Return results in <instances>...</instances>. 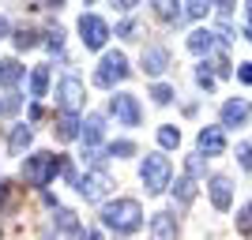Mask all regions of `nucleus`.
Wrapping results in <instances>:
<instances>
[{
	"mask_svg": "<svg viewBox=\"0 0 252 240\" xmlns=\"http://www.w3.org/2000/svg\"><path fill=\"white\" fill-rule=\"evenodd\" d=\"M102 221H105V229H113V233H136L139 225H143V210H139L136 199H117V203H105L102 210Z\"/></svg>",
	"mask_w": 252,
	"mask_h": 240,
	"instance_id": "1",
	"label": "nucleus"
},
{
	"mask_svg": "<svg viewBox=\"0 0 252 240\" xmlns=\"http://www.w3.org/2000/svg\"><path fill=\"white\" fill-rule=\"evenodd\" d=\"M64 165H68L64 158L45 154V150H42V154H31V158H27V165H23V180H27L31 188H45L57 173H64Z\"/></svg>",
	"mask_w": 252,
	"mask_h": 240,
	"instance_id": "2",
	"label": "nucleus"
},
{
	"mask_svg": "<svg viewBox=\"0 0 252 240\" xmlns=\"http://www.w3.org/2000/svg\"><path fill=\"white\" fill-rule=\"evenodd\" d=\"M139 177H143V184H147V195L166 191L169 188V158L147 154V158H143V165H139Z\"/></svg>",
	"mask_w": 252,
	"mask_h": 240,
	"instance_id": "3",
	"label": "nucleus"
},
{
	"mask_svg": "<svg viewBox=\"0 0 252 240\" xmlns=\"http://www.w3.org/2000/svg\"><path fill=\"white\" fill-rule=\"evenodd\" d=\"M121 79H128V56L125 53H105L94 72V86H113Z\"/></svg>",
	"mask_w": 252,
	"mask_h": 240,
	"instance_id": "4",
	"label": "nucleus"
},
{
	"mask_svg": "<svg viewBox=\"0 0 252 240\" xmlns=\"http://www.w3.org/2000/svg\"><path fill=\"white\" fill-rule=\"evenodd\" d=\"M75 188H79V195H83L87 203H98V199H105V191L113 188V184H109V177H105L102 169H94V173H87V177L75 180Z\"/></svg>",
	"mask_w": 252,
	"mask_h": 240,
	"instance_id": "5",
	"label": "nucleus"
},
{
	"mask_svg": "<svg viewBox=\"0 0 252 240\" xmlns=\"http://www.w3.org/2000/svg\"><path fill=\"white\" fill-rule=\"evenodd\" d=\"M79 34H83L87 49H102L105 38H109V27H105L98 15H83V19H79Z\"/></svg>",
	"mask_w": 252,
	"mask_h": 240,
	"instance_id": "6",
	"label": "nucleus"
},
{
	"mask_svg": "<svg viewBox=\"0 0 252 240\" xmlns=\"http://www.w3.org/2000/svg\"><path fill=\"white\" fill-rule=\"evenodd\" d=\"M109 109H113V116L121 120V124H128V128H136L139 116H143V113H139V102L132 94H117L113 102H109Z\"/></svg>",
	"mask_w": 252,
	"mask_h": 240,
	"instance_id": "7",
	"label": "nucleus"
},
{
	"mask_svg": "<svg viewBox=\"0 0 252 240\" xmlns=\"http://www.w3.org/2000/svg\"><path fill=\"white\" fill-rule=\"evenodd\" d=\"M57 98H61L64 113H75V109L83 105V83H79L75 75H68V79H61V90H57Z\"/></svg>",
	"mask_w": 252,
	"mask_h": 240,
	"instance_id": "8",
	"label": "nucleus"
},
{
	"mask_svg": "<svg viewBox=\"0 0 252 240\" xmlns=\"http://www.w3.org/2000/svg\"><path fill=\"white\" fill-rule=\"evenodd\" d=\"M252 116V105H249V98H233V102H226L222 105V124L226 128H241L245 120Z\"/></svg>",
	"mask_w": 252,
	"mask_h": 240,
	"instance_id": "9",
	"label": "nucleus"
},
{
	"mask_svg": "<svg viewBox=\"0 0 252 240\" xmlns=\"http://www.w3.org/2000/svg\"><path fill=\"white\" fill-rule=\"evenodd\" d=\"M169 68V53L162 49V45H147L143 49V72L147 75H162Z\"/></svg>",
	"mask_w": 252,
	"mask_h": 240,
	"instance_id": "10",
	"label": "nucleus"
},
{
	"mask_svg": "<svg viewBox=\"0 0 252 240\" xmlns=\"http://www.w3.org/2000/svg\"><path fill=\"white\" fill-rule=\"evenodd\" d=\"M230 199H233L230 180L226 177H211V203H215V210H230Z\"/></svg>",
	"mask_w": 252,
	"mask_h": 240,
	"instance_id": "11",
	"label": "nucleus"
},
{
	"mask_svg": "<svg viewBox=\"0 0 252 240\" xmlns=\"http://www.w3.org/2000/svg\"><path fill=\"white\" fill-rule=\"evenodd\" d=\"M151 229H155L158 240H177V221H173V214H166V210L151 218Z\"/></svg>",
	"mask_w": 252,
	"mask_h": 240,
	"instance_id": "12",
	"label": "nucleus"
},
{
	"mask_svg": "<svg viewBox=\"0 0 252 240\" xmlns=\"http://www.w3.org/2000/svg\"><path fill=\"white\" fill-rule=\"evenodd\" d=\"M226 150V139H222L219 128H203L200 132V154H222Z\"/></svg>",
	"mask_w": 252,
	"mask_h": 240,
	"instance_id": "13",
	"label": "nucleus"
},
{
	"mask_svg": "<svg viewBox=\"0 0 252 240\" xmlns=\"http://www.w3.org/2000/svg\"><path fill=\"white\" fill-rule=\"evenodd\" d=\"M215 45H219V34H215V30H192L189 34V49L200 53V56H203V53H211Z\"/></svg>",
	"mask_w": 252,
	"mask_h": 240,
	"instance_id": "14",
	"label": "nucleus"
},
{
	"mask_svg": "<svg viewBox=\"0 0 252 240\" xmlns=\"http://www.w3.org/2000/svg\"><path fill=\"white\" fill-rule=\"evenodd\" d=\"M79 128H83V124L75 120V113H64L61 120H57V128H53V135L61 139V143H72V139L79 135Z\"/></svg>",
	"mask_w": 252,
	"mask_h": 240,
	"instance_id": "15",
	"label": "nucleus"
},
{
	"mask_svg": "<svg viewBox=\"0 0 252 240\" xmlns=\"http://www.w3.org/2000/svg\"><path fill=\"white\" fill-rule=\"evenodd\" d=\"M31 139H34L31 124H15V128H11V139H8V150H11V154H23V150L31 146Z\"/></svg>",
	"mask_w": 252,
	"mask_h": 240,
	"instance_id": "16",
	"label": "nucleus"
},
{
	"mask_svg": "<svg viewBox=\"0 0 252 240\" xmlns=\"http://www.w3.org/2000/svg\"><path fill=\"white\" fill-rule=\"evenodd\" d=\"M57 225H61V229L68 233V237H72V240H87V233L79 229V225H75V214H72V210L57 207Z\"/></svg>",
	"mask_w": 252,
	"mask_h": 240,
	"instance_id": "17",
	"label": "nucleus"
},
{
	"mask_svg": "<svg viewBox=\"0 0 252 240\" xmlns=\"http://www.w3.org/2000/svg\"><path fill=\"white\" fill-rule=\"evenodd\" d=\"M98 139H102V116H98V113H91V116H87V124H83V143L91 146V150H94V146H98Z\"/></svg>",
	"mask_w": 252,
	"mask_h": 240,
	"instance_id": "18",
	"label": "nucleus"
},
{
	"mask_svg": "<svg viewBox=\"0 0 252 240\" xmlns=\"http://www.w3.org/2000/svg\"><path fill=\"white\" fill-rule=\"evenodd\" d=\"M23 79L19 60H0V86H15Z\"/></svg>",
	"mask_w": 252,
	"mask_h": 240,
	"instance_id": "19",
	"label": "nucleus"
},
{
	"mask_svg": "<svg viewBox=\"0 0 252 240\" xmlns=\"http://www.w3.org/2000/svg\"><path fill=\"white\" fill-rule=\"evenodd\" d=\"M49 90V68H34L31 72V98H45Z\"/></svg>",
	"mask_w": 252,
	"mask_h": 240,
	"instance_id": "20",
	"label": "nucleus"
},
{
	"mask_svg": "<svg viewBox=\"0 0 252 240\" xmlns=\"http://www.w3.org/2000/svg\"><path fill=\"white\" fill-rule=\"evenodd\" d=\"M158 143L166 146V150H173V146L181 143V132H177L173 124H162V128H158Z\"/></svg>",
	"mask_w": 252,
	"mask_h": 240,
	"instance_id": "21",
	"label": "nucleus"
},
{
	"mask_svg": "<svg viewBox=\"0 0 252 240\" xmlns=\"http://www.w3.org/2000/svg\"><path fill=\"white\" fill-rule=\"evenodd\" d=\"M155 8H158V15H162L166 23H181L185 19V11H177V4H155Z\"/></svg>",
	"mask_w": 252,
	"mask_h": 240,
	"instance_id": "22",
	"label": "nucleus"
},
{
	"mask_svg": "<svg viewBox=\"0 0 252 240\" xmlns=\"http://www.w3.org/2000/svg\"><path fill=\"white\" fill-rule=\"evenodd\" d=\"M173 195H177V203H181V207H189V203H192V195H196V191H192V180H181L177 188H173Z\"/></svg>",
	"mask_w": 252,
	"mask_h": 240,
	"instance_id": "23",
	"label": "nucleus"
},
{
	"mask_svg": "<svg viewBox=\"0 0 252 240\" xmlns=\"http://www.w3.org/2000/svg\"><path fill=\"white\" fill-rule=\"evenodd\" d=\"M15 45H19V49H34V45H38V34L23 27V30H15Z\"/></svg>",
	"mask_w": 252,
	"mask_h": 240,
	"instance_id": "24",
	"label": "nucleus"
},
{
	"mask_svg": "<svg viewBox=\"0 0 252 240\" xmlns=\"http://www.w3.org/2000/svg\"><path fill=\"white\" fill-rule=\"evenodd\" d=\"M109 154L113 158H128V154H136V143H132V139H121V143L109 146Z\"/></svg>",
	"mask_w": 252,
	"mask_h": 240,
	"instance_id": "25",
	"label": "nucleus"
},
{
	"mask_svg": "<svg viewBox=\"0 0 252 240\" xmlns=\"http://www.w3.org/2000/svg\"><path fill=\"white\" fill-rule=\"evenodd\" d=\"M151 98H155L158 105H169V102H173V90H169V86H162V83H158V86H151Z\"/></svg>",
	"mask_w": 252,
	"mask_h": 240,
	"instance_id": "26",
	"label": "nucleus"
},
{
	"mask_svg": "<svg viewBox=\"0 0 252 240\" xmlns=\"http://www.w3.org/2000/svg\"><path fill=\"white\" fill-rule=\"evenodd\" d=\"M237 229H241V233H252V203H245V210L237 214Z\"/></svg>",
	"mask_w": 252,
	"mask_h": 240,
	"instance_id": "27",
	"label": "nucleus"
},
{
	"mask_svg": "<svg viewBox=\"0 0 252 240\" xmlns=\"http://www.w3.org/2000/svg\"><path fill=\"white\" fill-rule=\"evenodd\" d=\"M196 83H200L203 90H211V86H215V72H207V64H200V72H196Z\"/></svg>",
	"mask_w": 252,
	"mask_h": 240,
	"instance_id": "28",
	"label": "nucleus"
},
{
	"mask_svg": "<svg viewBox=\"0 0 252 240\" xmlns=\"http://www.w3.org/2000/svg\"><path fill=\"white\" fill-rule=\"evenodd\" d=\"M207 15V4H185V19H203Z\"/></svg>",
	"mask_w": 252,
	"mask_h": 240,
	"instance_id": "29",
	"label": "nucleus"
},
{
	"mask_svg": "<svg viewBox=\"0 0 252 240\" xmlns=\"http://www.w3.org/2000/svg\"><path fill=\"white\" fill-rule=\"evenodd\" d=\"M237 158H241V165L252 173V143H241V146H237Z\"/></svg>",
	"mask_w": 252,
	"mask_h": 240,
	"instance_id": "30",
	"label": "nucleus"
},
{
	"mask_svg": "<svg viewBox=\"0 0 252 240\" xmlns=\"http://www.w3.org/2000/svg\"><path fill=\"white\" fill-rule=\"evenodd\" d=\"M207 68H215V75H230V72H233V68H230V60H226V56H215V60H211Z\"/></svg>",
	"mask_w": 252,
	"mask_h": 240,
	"instance_id": "31",
	"label": "nucleus"
},
{
	"mask_svg": "<svg viewBox=\"0 0 252 240\" xmlns=\"http://www.w3.org/2000/svg\"><path fill=\"white\" fill-rule=\"evenodd\" d=\"M61 45H64V30H61V27H53V30H49V49H61Z\"/></svg>",
	"mask_w": 252,
	"mask_h": 240,
	"instance_id": "32",
	"label": "nucleus"
},
{
	"mask_svg": "<svg viewBox=\"0 0 252 240\" xmlns=\"http://www.w3.org/2000/svg\"><path fill=\"white\" fill-rule=\"evenodd\" d=\"M203 173V161H200V154H192L189 158V177H200Z\"/></svg>",
	"mask_w": 252,
	"mask_h": 240,
	"instance_id": "33",
	"label": "nucleus"
},
{
	"mask_svg": "<svg viewBox=\"0 0 252 240\" xmlns=\"http://www.w3.org/2000/svg\"><path fill=\"white\" fill-rule=\"evenodd\" d=\"M237 79H241V83H252V64H241V68H237Z\"/></svg>",
	"mask_w": 252,
	"mask_h": 240,
	"instance_id": "34",
	"label": "nucleus"
},
{
	"mask_svg": "<svg viewBox=\"0 0 252 240\" xmlns=\"http://www.w3.org/2000/svg\"><path fill=\"white\" fill-rule=\"evenodd\" d=\"M15 109H19V98H8V102L0 105V113H15Z\"/></svg>",
	"mask_w": 252,
	"mask_h": 240,
	"instance_id": "35",
	"label": "nucleus"
},
{
	"mask_svg": "<svg viewBox=\"0 0 252 240\" xmlns=\"http://www.w3.org/2000/svg\"><path fill=\"white\" fill-rule=\"evenodd\" d=\"M4 34H8V19H4V15H0V38H4Z\"/></svg>",
	"mask_w": 252,
	"mask_h": 240,
	"instance_id": "36",
	"label": "nucleus"
},
{
	"mask_svg": "<svg viewBox=\"0 0 252 240\" xmlns=\"http://www.w3.org/2000/svg\"><path fill=\"white\" fill-rule=\"evenodd\" d=\"M249 38H252V4H249Z\"/></svg>",
	"mask_w": 252,
	"mask_h": 240,
	"instance_id": "37",
	"label": "nucleus"
},
{
	"mask_svg": "<svg viewBox=\"0 0 252 240\" xmlns=\"http://www.w3.org/2000/svg\"><path fill=\"white\" fill-rule=\"evenodd\" d=\"M87 240H102V233H87Z\"/></svg>",
	"mask_w": 252,
	"mask_h": 240,
	"instance_id": "38",
	"label": "nucleus"
}]
</instances>
